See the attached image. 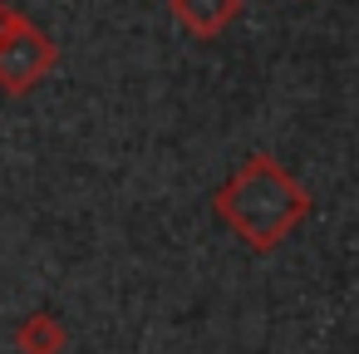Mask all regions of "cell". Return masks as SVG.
I'll return each mask as SVG.
<instances>
[{
	"mask_svg": "<svg viewBox=\"0 0 359 354\" xmlns=\"http://www.w3.org/2000/svg\"><path fill=\"white\" fill-rule=\"evenodd\" d=\"M20 25H25V15H20L15 6H6V0H0V40H6L11 30H20Z\"/></svg>",
	"mask_w": 359,
	"mask_h": 354,
	"instance_id": "5b68a950",
	"label": "cell"
},
{
	"mask_svg": "<svg viewBox=\"0 0 359 354\" xmlns=\"http://www.w3.org/2000/svg\"><path fill=\"white\" fill-rule=\"evenodd\" d=\"M15 344H20V354H60L65 349V325L55 315H30L15 329Z\"/></svg>",
	"mask_w": 359,
	"mask_h": 354,
	"instance_id": "277c9868",
	"label": "cell"
},
{
	"mask_svg": "<svg viewBox=\"0 0 359 354\" xmlns=\"http://www.w3.org/2000/svg\"><path fill=\"white\" fill-rule=\"evenodd\" d=\"M55 60H60L55 40L25 20L20 30H11L6 40H0V89L6 94H30L55 69Z\"/></svg>",
	"mask_w": 359,
	"mask_h": 354,
	"instance_id": "7a4b0ae2",
	"label": "cell"
},
{
	"mask_svg": "<svg viewBox=\"0 0 359 354\" xmlns=\"http://www.w3.org/2000/svg\"><path fill=\"white\" fill-rule=\"evenodd\" d=\"M217 212L251 251H276L310 217V192L271 153H251L217 192Z\"/></svg>",
	"mask_w": 359,
	"mask_h": 354,
	"instance_id": "6da1fadb",
	"label": "cell"
},
{
	"mask_svg": "<svg viewBox=\"0 0 359 354\" xmlns=\"http://www.w3.org/2000/svg\"><path fill=\"white\" fill-rule=\"evenodd\" d=\"M168 6H172V15H177L197 40H212V35H222V30L236 20L241 0H168Z\"/></svg>",
	"mask_w": 359,
	"mask_h": 354,
	"instance_id": "3957f363",
	"label": "cell"
}]
</instances>
